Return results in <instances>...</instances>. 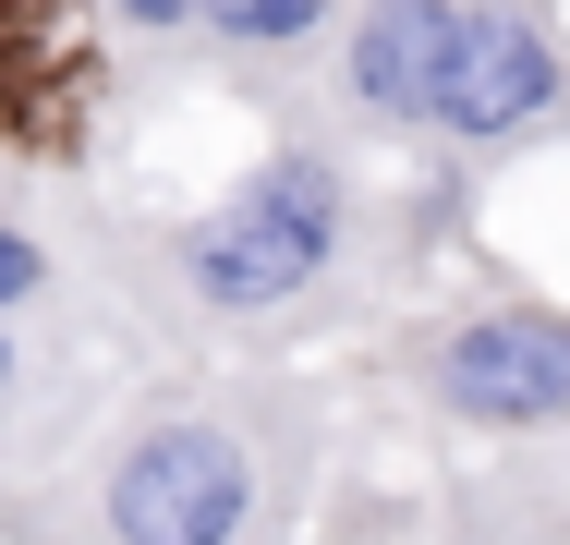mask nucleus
<instances>
[{
  "label": "nucleus",
  "instance_id": "obj_1",
  "mask_svg": "<svg viewBox=\"0 0 570 545\" xmlns=\"http://www.w3.org/2000/svg\"><path fill=\"white\" fill-rule=\"evenodd\" d=\"M461 195L473 182H450V170L425 195H389L376 158L279 121V146L243 158V182H219L207 207H183V218H158L121 267H134L146 316L170 327V339H207L230 364H255V351H292L316 327L364 316L425 255L413 230L438 207H461Z\"/></svg>",
  "mask_w": 570,
  "mask_h": 545
},
{
  "label": "nucleus",
  "instance_id": "obj_2",
  "mask_svg": "<svg viewBox=\"0 0 570 545\" xmlns=\"http://www.w3.org/2000/svg\"><path fill=\"white\" fill-rule=\"evenodd\" d=\"M328 400L279 364H183L134 388L24 497L37 545H292L316 509Z\"/></svg>",
  "mask_w": 570,
  "mask_h": 545
},
{
  "label": "nucleus",
  "instance_id": "obj_3",
  "mask_svg": "<svg viewBox=\"0 0 570 545\" xmlns=\"http://www.w3.org/2000/svg\"><path fill=\"white\" fill-rule=\"evenodd\" d=\"M376 364L413 425L485 436V448L570 436V304H547V291H473L438 316H401Z\"/></svg>",
  "mask_w": 570,
  "mask_h": 545
},
{
  "label": "nucleus",
  "instance_id": "obj_4",
  "mask_svg": "<svg viewBox=\"0 0 570 545\" xmlns=\"http://www.w3.org/2000/svg\"><path fill=\"white\" fill-rule=\"evenodd\" d=\"M534 146H570V12L559 0H461V37L413 158L450 182H485Z\"/></svg>",
  "mask_w": 570,
  "mask_h": 545
},
{
  "label": "nucleus",
  "instance_id": "obj_5",
  "mask_svg": "<svg viewBox=\"0 0 570 545\" xmlns=\"http://www.w3.org/2000/svg\"><path fill=\"white\" fill-rule=\"evenodd\" d=\"M328 24H341V0H195V73L243 86L255 109H292Z\"/></svg>",
  "mask_w": 570,
  "mask_h": 545
},
{
  "label": "nucleus",
  "instance_id": "obj_6",
  "mask_svg": "<svg viewBox=\"0 0 570 545\" xmlns=\"http://www.w3.org/2000/svg\"><path fill=\"white\" fill-rule=\"evenodd\" d=\"M98 24H110L121 61H146V73H195V0H86Z\"/></svg>",
  "mask_w": 570,
  "mask_h": 545
},
{
  "label": "nucleus",
  "instance_id": "obj_7",
  "mask_svg": "<svg viewBox=\"0 0 570 545\" xmlns=\"http://www.w3.org/2000/svg\"><path fill=\"white\" fill-rule=\"evenodd\" d=\"M49 291H61V242H49V230H24V218H0V327L37 316Z\"/></svg>",
  "mask_w": 570,
  "mask_h": 545
},
{
  "label": "nucleus",
  "instance_id": "obj_8",
  "mask_svg": "<svg viewBox=\"0 0 570 545\" xmlns=\"http://www.w3.org/2000/svg\"><path fill=\"white\" fill-rule=\"evenodd\" d=\"M37 400V364H24V327H0V413Z\"/></svg>",
  "mask_w": 570,
  "mask_h": 545
}]
</instances>
